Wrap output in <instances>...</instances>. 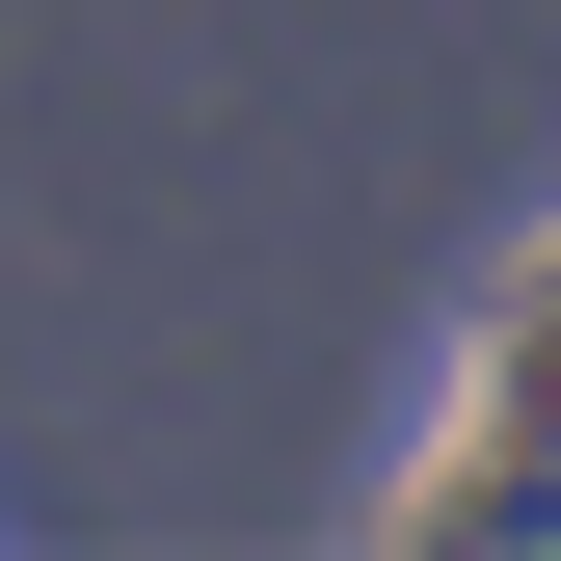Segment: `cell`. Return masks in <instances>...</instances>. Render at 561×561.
I'll use <instances>...</instances> for the list:
<instances>
[{"label": "cell", "instance_id": "obj_1", "mask_svg": "<svg viewBox=\"0 0 561 561\" xmlns=\"http://www.w3.org/2000/svg\"><path fill=\"white\" fill-rule=\"evenodd\" d=\"M508 508H561V347H535V375H508V428L455 455V535H508Z\"/></svg>", "mask_w": 561, "mask_h": 561}]
</instances>
